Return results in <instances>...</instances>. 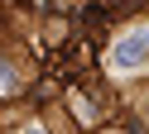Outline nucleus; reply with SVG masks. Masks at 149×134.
<instances>
[{"label":"nucleus","mask_w":149,"mask_h":134,"mask_svg":"<svg viewBox=\"0 0 149 134\" xmlns=\"http://www.w3.org/2000/svg\"><path fill=\"white\" fill-rule=\"evenodd\" d=\"M24 134H43V129H39V124H34V129H24Z\"/></svg>","instance_id":"nucleus-3"},{"label":"nucleus","mask_w":149,"mask_h":134,"mask_svg":"<svg viewBox=\"0 0 149 134\" xmlns=\"http://www.w3.org/2000/svg\"><path fill=\"white\" fill-rule=\"evenodd\" d=\"M5 86H10V82H5V62H0V91H5Z\"/></svg>","instance_id":"nucleus-2"},{"label":"nucleus","mask_w":149,"mask_h":134,"mask_svg":"<svg viewBox=\"0 0 149 134\" xmlns=\"http://www.w3.org/2000/svg\"><path fill=\"white\" fill-rule=\"evenodd\" d=\"M116 67H144L149 62V29H130L125 38L116 43Z\"/></svg>","instance_id":"nucleus-1"}]
</instances>
